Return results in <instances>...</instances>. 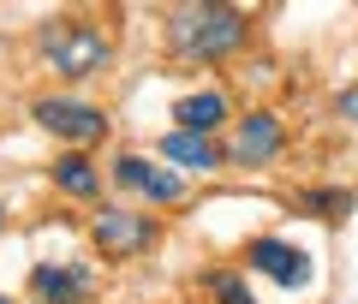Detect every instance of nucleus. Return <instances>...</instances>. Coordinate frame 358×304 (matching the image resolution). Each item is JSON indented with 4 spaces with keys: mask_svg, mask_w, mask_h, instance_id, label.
Here are the masks:
<instances>
[{
    "mask_svg": "<svg viewBox=\"0 0 358 304\" xmlns=\"http://www.w3.org/2000/svg\"><path fill=\"white\" fill-rule=\"evenodd\" d=\"M54 185H60L66 197L90 203V197H96V191H102V179H96V167H90L84 155H60V161H54Z\"/></svg>",
    "mask_w": 358,
    "mask_h": 304,
    "instance_id": "11",
    "label": "nucleus"
},
{
    "mask_svg": "<svg viewBox=\"0 0 358 304\" xmlns=\"http://www.w3.org/2000/svg\"><path fill=\"white\" fill-rule=\"evenodd\" d=\"M173 120H179V131H197V138H209V131L227 120V96H221V89H192V96H179V101H173Z\"/></svg>",
    "mask_w": 358,
    "mask_h": 304,
    "instance_id": "9",
    "label": "nucleus"
},
{
    "mask_svg": "<svg viewBox=\"0 0 358 304\" xmlns=\"http://www.w3.org/2000/svg\"><path fill=\"white\" fill-rule=\"evenodd\" d=\"M209 292H215V304H257L251 287H245L239 275H227V268H215V275H209Z\"/></svg>",
    "mask_w": 358,
    "mask_h": 304,
    "instance_id": "13",
    "label": "nucleus"
},
{
    "mask_svg": "<svg viewBox=\"0 0 358 304\" xmlns=\"http://www.w3.org/2000/svg\"><path fill=\"white\" fill-rule=\"evenodd\" d=\"M251 268L268 275L275 287H310V256L287 239H257L251 245Z\"/></svg>",
    "mask_w": 358,
    "mask_h": 304,
    "instance_id": "7",
    "label": "nucleus"
},
{
    "mask_svg": "<svg viewBox=\"0 0 358 304\" xmlns=\"http://www.w3.org/2000/svg\"><path fill=\"white\" fill-rule=\"evenodd\" d=\"M281 143H287L281 120L268 114V108H257V114H245V120H239V131H233V143H227L221 155H227L233 167H268L275 155H281Z\"/></svg>",
    "mask_w": 358,
    "mask_h": 304,
    "instance_id": "4",
    "label": "nucleus"
},
{
    "mask_svg": "<svg viewBox=\"0 0 358 304\" xmlns=\"http://www.w3.org/2000/svg\"><path fill=\"white\" fill-rule=\"evenodd\" d=\"M341 114H346V120H358V89H346V96H341Z\"/></svg>",
    "mask_w": 358,
    "mask_h": 304,
    "instance_id": "14",
    "label": "nucleus"
},
{
    "mask_svg": "<svg viewBox=\"0 0 358 304\" xmlns=\"http://www.w3.org/2000/svg\"><path fill=\"white\" fill-rule=\"evenodd\" d=\"M114 179H120V185H131L138 197H150V203H179V197H185V179H179L173 167L143 161V155H120V161H114Z\"/></svg>",
    "mask_w": 358,
    "mask_h": 304,
    "instance_id": "6",
    "label": "nucleus"
},
{
    "mask_svg": "<svg viewBox=\"0 0 358 304\" xmlns=\"http://www.w3.org/2000/svg\"><path fill=\"white\" fill-rule=\"evenodd\" d=\"M30 292L42 304H84L90 298V268L78 263H36L30 268Z\"/></svg>",
    "mask_w": 358,
    "mask_h": 304,
    "instance_id": "8",
    "label": "nucleus"
},
{
    "mask_svg": "<svg viewBox=\"0 0 358 304\" xmlns=\"http://www.w3.org/2000/svg\"><path fill=\"white\" fill-rule=\"evenodd\" d=\"M162 155H167L173 167H197V173H209V167L227 161V155H221L209 138H197V131H167V138H162Z\"/></svg>",
    "mask_w": 358,
    "mask_h": 304,
    "instance_id": "10",
    "label": "nucleus"
},
{
    "mask_svg": "<svg viewBox=\"0 0 358 304\" xmlns=\"http://www.w3.org/2000/svg\"><path fill=\"white\" fill-rule=\"evenodd\" d=\"M42 54H48V66L60 78H90L108 66V36L96 24H60L42 36Z\"/></svg>",
    "mask_w": 358,
    "mask_h": 304,
    "instance_id": "2",
    "label": "nucleus"
},
{
    "mask_svg": "<svg viewBox=\"0 0 358 304\" xmlns=\"http://www.w3.org/2000/svg\"><path fill=\"white\" fill-rule=\"evenodd\" d=\"M299 203H305L310 215H322V221H341L346 209H352V191H334V185H322V191H305Z\"/></svg>",
    "mask_w": 358,
    "mask_h": 304,
    "instance_id": "12",
    "label": "nucleus"
},
{
    "mask_svg": "<svg viewBox=\"0 0 358 304\" xmlns=\"http://www.w3.org/2000/svg\"><path fill=\"white\" fill-rule=\"evenodd\" d=\"M245 30H251V18L221 0H185L167 18V48L179 60H227L233 48H245Z\"/></svg>",
    "mask_w": 358,
    "mask_h": 304,
    "instance_id": "1",
    "label": "nucleus"
},
{
    "mask_svg": "<svg viewBox=\"0 0 358 304\" xmlns=\"http://www.w3.org/2000/svg\"><path fill=\"white\" fill-rule=\"evenodd\" d=\"M30 114H36L42 131H54V138H66V143H102L108 138V114H102V108H90V101L42 96Z\"/></svg>",
    "mask_w": 358,
    "mask_h": 304,
    "instance_id": "3",
    "label": "nucleus"
},
{
    "mask_svg": "<svg viewBox=\"0 0 358 304\" xmlns=\"http://www.w3.org/2000/svg\"><path fill=\"white\" fill-rule=\"evenodd\" d=\"M0 227H6V203H0Z\"/></svg>",
    "mask_w": 358,
    "mask_h": 304,
    "instance_id": "15",
    "label": "nucleus"
},
{
    "mask_svg": "<svg viewBox=\"0 0 358 304\" xmlns=\"http://www.w3.org/2000/svg\"><path fill=\"white\" fill-rule=\"evenodd\" d=\"M0 304H13V298H0Z\"/></svg>",
    "mask_w": 358,
    "mask_h": 304,
    "instance_id": "16",
    "label": "nucleus"
},
{
    "mask_svg": "<svg viewBox=\"0 0 358 304\" xmlns=\"http://www.w3.org/2000/svg\"><path fill=\"white\" fill-rule=\"evenodd\" d=\"M90 239L102 245L108 256H138L155 245V221L131 215V209H102V215L90 221Z\"/></svg>",
    "mask_w": 358,
    "mask_h": 304,
    "instance_id": "5",
    "label": "nucleus"
}]
</instances>
